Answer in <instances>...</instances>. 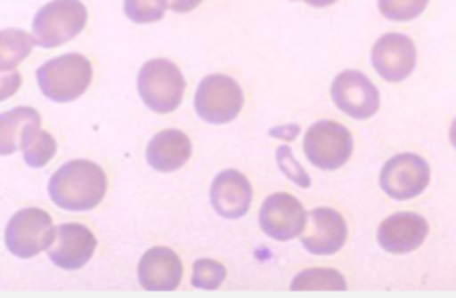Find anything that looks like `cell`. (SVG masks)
Instances as JSON below:
<instances>
[{
  "mask_svg": "<svg viewBox=\"0 0 456 298\" xmlns=\"http://www.w3.org/2000/svg\"><path fill=\"white\" fill-rule=\"evenodd\" d=\"M48 192L63 211H93L107 195V174L93 161H69L50 176Z\"/></svg>",
  "mask_w": 456,
  "mask_h": 298,
  "instance_id": "obj_1",
  "label": "cell"
},
{
  "mask_svg": "<svg viewBox=\"0 0 456 298\" xmlns=\"http://www.w3.org/2000/svg\"><path fill=\"white\" fill-rule=\"evenodd\" d=\"M93 66L84 54L70 52L50 59L37 70L41 93L53 102H73L91 86Z\"/></svg>",
  "mask_w": 456,
  "mask_h": 298,
  "instance_id": "obj_2",
  "label": "cell"
},
{
  "mask_svg": "<svg viewBox=\"0 0 456 298\" xmlns=\"http://www.w3.org/2000/svg\"><path fill=\"white\" fill-rule=\"evenodd\" d=\"M138 93L154 113H172L183 102L185 77L170 59H150L138 73Z\"/></svg>",
  "mask_w": 456,
  "mask_h": 298,
  "instance_id": "obj_3",
  "label": "cell"
},
{
  "mask_svg": "<svg viewBox=\"0 0 456 298\" xmlns=\"http://www.w3.org/2000/svg\"><path fill=\"white\" fill-rule=\"evenodd\" d=\"M86 19L88 12L82 0H53L41 7L32 20L37 45L57 48L61 44H69L86 28Z\"/></svg>",
  "mask_w": 456,
  "mask_h": 298,
  "instance_id": "obj_4",
  "label": "cell"
},
{
  "mask_svg": "<svg viewBox=\"0 0 456 298\" xmlns=\"http://www.w3.org/2000/svg\"><path fill=\"white\" fill-rule=\"evenodd\" d=\"M244 107L242 86L228 75L215 73L200 82L194 93L197 116L208 125H226L240 116Z\"/></svg>",
  "mask_w": 456,
  "mask_h": 298,
  "instance_id": "obj_5",
  "label": "cell"
},
{
  "mask_svg": "<svg viewBox=\"0 0 456 298\" xmlns=\"http://www.w3.org/2000/svg\"><path fill=\"white\" fill-rule=\"evenodd\" d=\"M57 238L53 217L41 208H23L5 226V246L16 258H35Z\"/></svg>",
  "mask_w": 456,
  "mask_h": 298,
  "instance_id": "obj_6",
  "label": "cell"
},
{
  "mask_svg": "<svg viewBox=\"0 0 456 298\" xmlns=\"http://www.w3.org/2000/svg\"><path fill=\"white\" fill-rule=\"evenodd\" d=\"M303 152L319 170H339L353 157V133L335 120H319L307 129Z\"/></svg>",
  "mask_w": 456,
  "mask_h": 298,
  "instance_id": "obj_7",
  "label": "cell"
},
{
  "mask_svg": "<svg viewBox=\"0 0 456 298\" xmlns=\"http://www.w3.org/2000/svg\"><path fill=\"white\" fill-rule=\"evenodd\" d=\"M429 186V165L418 154H395L379 172V188L395 201L416 199Z\"/></svg>",
  "mask_w": 456,
  "mask_h": 298,
  "instance_id": "obj_8",
  "label": "cell"
},
{
  "mask_svg": "<svg viewBox=\"0 0 456 298\" xmlns=\"http://www.w3.org/2000/svg\"><path fill=\"white\" fill-rule=\"evenodd\" d=\"M305 205L297 197L287 195V192H276L265 199L260 208V229L265 235H269L276 242H289L294 238H301L307 226Z\"/></svg>",
  "mask_w": 456,
  "mask_h": 298,
  "instance_id": "obj_9",
  "label": "cell"
},
{
  "mask_svg": "<svg viewBox=\"0 0 456 298\" xmlns=\"http://www.w3.org/2000/svg\"><path fill=\"white\" fill-rule=\"evenodd\" d=\"M335 107L354 120H369L379 109V91L360 70H344L330 86Z\"/></svg>",
  "mask_w": 456,
  "mask_h": 298,
  "instance_id": "obj_10",
  "label": "cell"
},
{
  "mask_svg": "<svg viewBox=\"0 0 456 298\" xmlns=\"http://www.w3.org/2000/svg\"><path fill=\"white\" fill-rule=\"evenodd\" d=\"M370 61L378 75L387 82L395 84L407 79L413 73L418 61L416 44L409 39L407 35L400 32H388V35L379 36L370 52Z\"/></svg>",
  "mask_w": 456,
  "mask_h": 298,
  "instance_id": "obj_11",
  "label": "cell"
},
{
  "mask_svg": "<svg viewBox=\"0 0 456 298\" xmlns=\"http://www.w3.org/2000/svg\"><path fill=\"white\" fill-rule=\"evenodd\" d=\"M346 240H348V224L339 211L321 205L307 215V229L303 230L301 242L310 254L332 255L344 249Z\"/></svg>",
  "mask_w": 456,
  "mask_h": 298,
  "instance_id": "obj_12",
  "label": "cell"
},
{
  "mask_svg": "<svg viewBox=\"0 0 456 298\" xmlns=\"http://www.w3.org/2000/svg\"><path fill=\"white\" fill-rule=\"evenodd\" d=\"M429 224L418 213H394L378 226V245L387 254L404 255L428 240Z\"/></svg>",
  "mask_w": 456,
  "mask_h": 298,
  "instance_id": "obj_13",
  "label": "cell"
},
{
  "mask_svg": "<svg viewBox=\"0 0 456 298\" xmlns=\"http://www.w3.org/2000/svg\"><path fill=\"white\" fill-rule=\"evenodd\" d=\"M95 246V235L88 226L69 221V224H61L57 229V238H54L53 246L48 249V255L59 270L75 271L82 270L84 264L93 258Z\"/></svg>",
  "mask_w": 456,
  "mask_h": 298,
  "instance_id": "obj_14",
  "label": "cell"
},
{
  "mask_svg": "<svg viewBox=\"0 0 456 298\" xmlns=\"http://www.w3.org/2000/svg\"><path fill=\"white\" fill-rule=\"evenodd\" d=\"M253 190L247 176L238 170H224L210 186V204L224 220H240L251 208Z\"/></svg>",
  "mask_w": 456,
  "mask_h": 298,
  "instance_id": "obj_15",
  "label": "cell"
},
{
  "mask_svg": "<svg viewBox=\"0 0 456 298\" xmlns=\"http://www.w3.org/2000/svg\"><path fill=\"white\" fill-rule=\"evenodd\" d=\"M183 278L181 258L167 246H154L138 262V280L147 292H175Z\"/></svg>",
  "mask_w": 456,
  "mask_h": 298,
  "instance_id": "obj_16",
  "label": "cell"
},
{
  "mask_svg": "<svg viewBox=\"0 0 456 298\" xmlns=\"http://www.w3.org/2000/svg\"><path fill=\"white\" fill-rule=\"evenodd\" d=\"M147 163L156 172H175L192 157V142L181 129H163L147 145Z\"/></svg>",
  "mask_w": 456,
  "mask_h": 298,
  "instance_id": "obj_17",
  "label": "cell"
},
{
  "mask_svg": "<svg viewBox=\"0 0 456 298\" xmlns=\"http://www.w3.org/2000/svg\"><path fill=\"white\" fill-rule=\"evenodd\" d=\"M41 129V116L29 107H19L0 116V154L10 157L23 149L25 141Z\"/></svg>",
  "mask_w": 456,
  "mask_h": 298,
  "instance_id": "obj_18",
  "label": "cell"
},
{
  "mask_svg": "<svg viewBox=\"0 0 456 298\" xmlns=\"http://www.w3.org/2000/svg\"><path fill=\"white\" fill-rule=\"evenodd\" d=\"M35 45V36H29L23 29H3V32H0V52H3V64H0V68H3V73L14 70V66L19 64V61H23V59L32 52Z\"/></svg>",
  "mask_w": 456,
  "mask_h": 298,
  "instance_id": "obj_19",
  "label": "cell"
},
{
  "mask_svg": "<svg viewBox=\"0 0 456 298\" xmlns=\"http://www.w3.org/2000/svg\"><path fill=\"white\" fill-rule=\"evenodd\" d=\"M294 292H344L346 278L337 270H305L291 280Z\"/></svg>",
  "mask_w": 456,
  "mask_h": 298,
  "instance_id": "obj_20",
  "label": "cell"
},
{
  "mask_svg": "<svg viewBox=\"0 0 456 298\" xmlns=\"http://www.w3.org/2000/svg\"><path fill=\"white\" fill-rule=\"evenodd\" d=\"M54 154H57V142L44 129H37L23 145V158L29 167L48 165Z\"/></svg>",
  "mask_w": 456,
  "mask_h": 298,
  "instance_id": "obj_21",
  "label": "cell"
},
{
  "mask_svg": "<svg viewBox=\"0 0 456 298\" xmlns=\"http://www.w3.org/2000/svg\"><path fill=\"white\" fill-rule=\"evenodd\" d=\"M226 280V267L217 260H210V258H201V260H194L192 264V287L197 289H217L219 285Z\"/></svg>",
  "mask_w": 456,
  "mask_h": 298,
  "instance_id": "obj_22",
  "label": "cell"
},
{
  "mask_svg": "<svg viewBox=\"0 0 456 298\" xmlns=\"http://www.w3.org/2000/svg\"><path fill=\"white\" fill-rule=\"evenodd\" d=\"M429 0H378V10L388 20H413L428 10Z\"/></svg>",
  "mask_w": 456,
  "mask_h": 298,
  "instance_id": "obj_23",
  "label": "cell"
},
{
  "mask_svg": "<svg viewBox=\"0 0 456 298\" xmlns=\"http://www.w3.org/2000/svg\"><path fill=\"white\" fill-rule=\"evenodd\" d=\"M167 0H125V14L134 23H156L163 19Z\"/></svg>",
  "mask_w": 456,
  "mask_h": 298,
  "instance_id": "obj_24",
  "label": "cell"
},
{
  "mask_svg": "<svg viewBox=\"0 0 456 298\" xmlns=\"http://www.w3.org/2000/svg\"><path fill=\"white\" fill-rule=\"evenodd\" d=\"M276 163H278V170H281L291 183H297V186L301 188L312 186V179L307 176V172L298 165V161L294 158V154H291L287 142H282V145L276 149Z\"/></svg>",
  "mask_w": 456,
  "mask_h": 298,
  "instance_id": "obj_25",
  "label": "cell"
},
{
  "mask_svg": "<svg viewBox=\"0 0 456 298\" xmlns=\"http://www.w3.org/2000/svg\"><path fill=\"white\" fill-rule=\"evenodd\" d=\"M19 84H20L19 73H14V70H10V73H3V93H0V98L3 100L12 98V95L16 93Z\"/></svg>",
  "mask_w": 456,
  "mask_h": 298,
  "instance_id": "obj_26",
  "label": "cell"
},
{
  "mask_svg": "<svg viewBox=\"0 0 456 298\" xmlns=\"http://www.w3.org/2000/svg\"><path fill=\"white\" fill-rule=\"evenodd\" d=\"M201 0H167V7L172 12H179V14H185V12H192L194 7H200Z\"/></svg>",
  "mask_w": 456,
  "mask_h": 298,
  "instance_id": "obj_27",
  "label": "cell"
},
{
  "mask_svg": "<svg viewBox=\"0 0 456 298\" xmlns=\"http://www.w3.org/2000/svg\"><path fill=\"white\" fill-rule=\"evenodd\" d=\"M269 133H272V136L282 138L285 142H289V141H294V138L298 136V125H289L287 129H272Z\"/></svg>",
  "mask_w": 456,
  "mask_h": 298,
  "instance_id": "obj_28",
  "label": "cell"
},
{
  "mask_svg": "<svg viewBox=\"0 0 456 298\" xmlns=\"http://www.w3.org/2000/svg\"><path fill=\"white\" fill-rule=\"evenodd\" d=\"M305 3L312 7H328V5H335L337 0H305Z\"/></svg>",
  "mask_w": 456,
  "mask_h": 298,
  "instance_id": "obj_29",
  "label": "cell"
},
{
  "mask_svg": "<svg viewBox=\"0 0 456 298\" xmlns=\"http://www.w3.org/2000/svg\"><path fill=\"white\" fill-rule=\"evenodd\" d=\"M450 142H452V147L456 149V117H454V123H452V127H450Z\"/></svg>",
  "mask_w": 456,
  "mask_h": 298,
  "instance_id": "obj_30",
  "label": "cell"
}]
</instances>
